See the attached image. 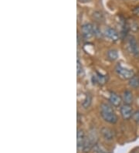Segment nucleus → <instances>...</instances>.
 <instances>
[{
	"label": "nucleus",
	"mask_w": 139,
	"mask_h": 153,
	"mask_svg": "<svg viewBox=\"0 0 139 153\" xmlns=\"http://www.w3.org/2000/svg\"><path fill=\"white\" fill-rule=\"evenodd\" d=\"M115 71H116L117 74L119 75V76L124 79V80H130L135 76V73H134L133 71L124 68L121 66H117Z\"/></svg>",
	"instance_id": "f03ea898"
},
{
	"label": "nucleus",
	"mask_w": 139,
	"mask_h": 153,
	"mask_svg": "<svg viewBox=\"0 0 139 153\" xmlns=\"http://www.w3.org/2000/svg\"><path fill=\"white\" fill-rule=\"evenodd\" d=\"M95 79H96L97 82H98L100 84H104L107 80V77L105 76H103L99 73H97V76H95Z\"/></svg>",
	"instance_id": "4468645a"
},
{
	"label": "nucleus",
	"mask_w": 139,
	"mask_h": 153,
	"mask_svg": "<svg viewBox=\"0 0 139 153\" xmlns=\"http://www.w3.org/2000/svg\"><path fill=\"white\" fill-rule=\"evenodd\" d=\"M79 1L81 2H87V1H89V0H79Z\"/></svg>",
	"instance_id": "aec40b11"
},
{
	"label": "nucleus",
	"mask_w": 139,
	"mask_h": 153,
	"mask_svg": "<svg viewBox=\"0 0 139 153\" xmlns=\"http://www.w3.org/2000/svg\"><path fill=\"white\" fill-rule=\"evenodd\" d=\"M77 74L81 75L83 73V67H82L81 63L80 60H77Z\"/></svg>",
	"instance_id": "dca6fc26"
},
{
	"label": "nucleus",
	"mask_w": 139,
	"mask_h": 153,
	"mask_svg": "<svg viewBox=\"0 0 139 153\" xmlns=\"http://www.w3.org/2000/svg\"><path fill=\"white\" fill-rule=\"evenodd\" d=\"M93 28H94V35H95L96 36H97V37H99V36H101V33H100V30H99V28L97 26H93Z\"/></svg>",
	"instance_id": "f3484780"
},
{
	"label": "nucleus",
	"mask_w": 139,
	"mask_h": 153,
	"mask_svg": "<svg viewBox=\"0 0 139 153\" xmlns=\"http://www.w3.org/2000/svg\"><path fill=\"white\" fill-rule=\"evenodd\" d=\"M133 13L136 16H139V6L135 7V9L133 10Z\"/></svg>",
	"instance_id": "6ab92c4d"
},
{
	"label": "nucleus",
	"mask_w": 139,
	"mask_h": 153,
	"mask_svg": "<svg viewBox=\"0 0 139 153\" xmlns=\"http://www.w3.org/2000/svg\"><path fill=\"white\" fill-rule=\"evenodd\" d=\"M85 133H84L83 129L79 128L77 130V143L78 148L81 147L82 149V146L85 142Z\"/></svg>",
	"instance_id": "423d86ee"
},
{
	"label": "nucleus",
	"mask_w": 139,
	"mask_h": 153,
	"mask_svg": "<svg viewBox=\"0 0 139 153\" xmlns=\"http://www.w3.org/2000/svg\"><path fill=\"white\" fill-rule=\"evenodd\" d=\"M132 118L134 119V121L139 123V111L134 113L133 115H132Z\"/></svg>",
	"instance_id": "a211bd4d"
},
{
	"label": "nucleus",
	"mask_w": 139,
	"mask_h": 153,
	"mask_svg": "<svg viewBox=\"0 0 139 153\" xmlns=\"http://www.w3.org/2000/svg\"><path fill=\"white\" fill-rule=\"evenodd\" d=\"M108 58L111 61H114L118 58V53L115 50H111L108 52Z\"/></svg>",
	"instance_id": "f8f14e48"
},
{
	"label": "nucleus",
	"mask_w": 139,
	"mask_h": 153,
	"mask_svg": "<svg viewBox=\"0 0 139 153\" xmlns=\"http://www.w3.org/2000/svg\"><path fill=\"white\" fill-rule=\"evenodd\" d=\"M120 114L122 118L125 120L130 119L133 115V111L131 105L124 104V105L120 107Z\"/></svg>",
	"instance_id": "7ed1b4c3"
},
{
	"label": "nucleus",
	"mask_w": 139,
	"mask_h": 153,
	"mask_svg": "<svg viewBox=\"0 0 139 153\" xmlns=\"http://www.w3.org/2000/svg\"><path fill=\"white\" fill-rule=\"evenodd\" d=\"M129 85L132 88H137L139 87V76H135L129 80Z\"/></svg>",
	"instance_id": "9b49d317"
},
{
	"label": "nucleus",
	"mask_w": 139,
	"mask_h": 153,
	"mask_svg": "<svg viewBox=\"0 0 139 153\" xmlns=\"http://www.w3.org/2000/svg\"><path fill=\"white\" fill-rule=\"evenodd\" d=\"M109 101L111 105L114 107H119L121 104V97L117 94L111 93V95L109 97Z\"/></svg>",
	"instance_id": "0eeeda50"
},
{
	"label": "nucleus",
	"mask_w": 139,
	"mask_h": 153,
	"mask_svg": "<svg viewBox=\"0 0 139 153\" xmlns=\"http://www.w3.org/2000/svg\"><path fill=\"white\" fill-rule=\"evenodd\" d=\"M81 33L85 39H90L94 36V28L93 25L90 23H85L81 26Z\"/></svg>",
	"instance_id": "20e7f679"
},
{
	"label": "nucleus",
	"mask_w": 139,
	"mask_h": 153,
	"mask_svg": "<svg viewBox=\"0 0 139 153\" xmlns=\"http://www.w3.org/2000/svg\"><path fill=\"white\" fill-rule=\"evenodd\" d=\"M101 134L106 140H112L114 137V133L108 128H103L101 129Z\"/></svg>",
	"instance_id": "1a4fd4ad"
},
{
	"label": "nucleus",
	"mask_w": 139,
	"mask_h": 153,
	"mask_svg": "<svg viewBox=\"0 0 139 153\" xmlns=\"http://www.w3.org/2000/svg\"><path fill=\"white\" fill-rule=\"evenodd\" d=\"M100 114L104 120L108 123L114 124L117 122V117L113 109L108 104H102L100 105Z\"/></svg>",
	"instance_id": "f257e3e1"
},
{
	"label": "nucleus",
	"mask_w": 139,
	"mask_h": 153,
	"mask_svg": "<svg viewBox=\"0 0 139 153\" xmlns=\"http://www.w3.org/2000/svg\"><path fill=\"white\" fill-rule=\"evenodd\" d=\"M94 153H108L101 146H99L97 144L94 146Z\"/></svg>",
	"instance_id": "2eb2a0df"
},
{
	"label": "nucleus",
	"mask_w": 139,
	"mask_h": 153,
	"mask_svg": "<svg viewBox=\"0 0 139 153\" xmlns=\"http://www.w3.org/2000/svg\"><path fill=\"white\" fill-rule=\"evenodd\" d=\"M128 44H129V48L131 52L132 53V54L135 55V56H138L139 55V47L138 45L136 39L133 37L131 36L128 40Z\"/></svg>",
	"instance_id": "39448f33"
},
{
	"label": "nucleus",
	"mask_w": 139,
	"mask_h": 153,
	"mask_svg": "<svg viewBox=\"0 0 139 153\" xmlns=\"http://www.w3.org/2000/svg\"><path fill=\"white\" fill-rule=\"evenodd\" d=\"M91 101H92V98H91V94H87L85 97V98H84V100H83V104H82V105H83V108H89L90 105H91Z\"/></svg>",
	"instance_id": "ddd939ff"
},
{
	"label": "nucleus",
	"mask_w": 139,
	"mask_h": 153,
	"mask_svg": "<svg viewBox=\"0 0 139 153\" xmlns=\"http://www.w3.org/2000/svg\"><path fill=\"white\" fill-rule=\"evenodd\" d=\"M123 101H124V104L126 105H131L133 102V94L130 91H124V95H123Z\"/></svg>",
	"instance_id": "9d476101"
},
{
	"label": "nucleus",
	"mask_w": 139,
	"mask_h": 153,
	"mask_svg": "<svg viewBox=\"0 0 139 153\" xmlns=\"http://www.w3.org/2000/svg\"><path fill=\"white\" fill-rule=\"evenodd\" d=\"M104 34L108 38L111 39V40H117L118 39V34H117V31L114 30V29L112 28H107L105 30V32Z\"/></svg>",
	"instance_id": "6e6552de"
}]
</instances>
